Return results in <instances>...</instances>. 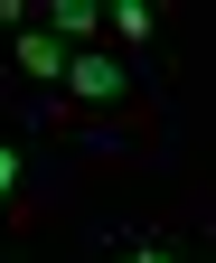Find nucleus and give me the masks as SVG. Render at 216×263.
I'll return each mask as SVG.
<instances>
[{"label":"nucleus","instance_id":"f257e3e1","mask_svg":"<svg viewBox=\"0 0 216 263\" xmlns=\"http://www.w3.org/2000/svg\"><path fill=\"white\" fill-rule=\"evenodd\" d=\"M66 94H75V104H122V66H113V57H94V47L66 57Z\"/></svg>","mask_w":216,"mask_h":263},{"label":"nucleus","instance_id":"f03ea898","mask_svg":"<svg viewBox=\"0 0 216 263\" xmlns=\"http://www.w3.org/2000/svg\"><path fill=\"white\" fill-rule=\"evenodd\" d=\"M94 28H104V0H56V10H47V38L66 47V57H85Z\"/></svg>","mask_w":216,"mask_h":263},{"label":"nucleus","instance_id":"7ed1b4c3","mask_svg":"<svg viewBox=\"0 0 216 263\" xmlns=\"http://www.w3.org/2000/svg\"><path fill=\"white\" fill-rule=\"evenodd\" d=\"M19 66L28 76H66V47H56L47 28H19Z\"/></svg>","mask_w":216,"mask_h":263},{"label":"nucleus","instance_id":"20e7f679","mask_svg":"<svg viewBox=\"0 0 216 263\" xmlns=\"http://www.w3.org/2000/svg\"><path fill=\"white\" fill-rule=\"evenodd\" d=\"M104 28H113V38H132V47H141V38H150V0H113V10H104Z\"/></svg>","mask_w":216,"mask_h":263},{"label":"nucleus","instance_id":"39448f33","mask_svg":"<svg viewBox=\"0 0 216 263\" xmlns=\"http://www.w3.org/2000/svg\"><path fill=\"white\" fill-rule=\"evenodd\" d=\"M10 188H19V151L0 141V197H10Z\"/></svg>","mask_w":216,"mask_h":263},{"label":"nucleus","instance_id":"423d86ee","mask_svg":"<svg viewBox=\"0 0 216 263\" xmlns=\"http://www.w3.org/2000/svg\"><path fill=\"white\" fill-rule=\"evenodd\" d=\"M132 263H179V254H169V245H141V254H132Z\"/></svg>","mask_w":216,"mask_h":263}]
</instances>
